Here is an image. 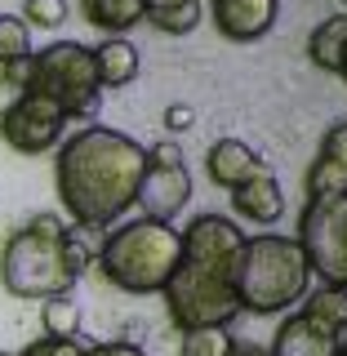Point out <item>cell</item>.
<instances>
[{"label": "cell", "instance_id": "cell-19", "mask_svg": "<svg viewBox=\"0 0 347 356\" xmlns=\"http://www.w3.org/2000/svg\"><path fill=\"white\" fill-rule=\"evenodd\" d=\"M303 316L307 321H316L321 330H330V334H347V289L343 285H325V289H307V298H303Z\"/></svg>", "mask_w": 347, "mask_h": 356}, {"label": "cell", "instance_id": "cell-28", "mask_svg": "<svg viewBox=\"0 0 347 356\" xmlns=\"http://www.w3.org/2000/svg\"><path fill=\"white\" fill-rule=\"evenodd\" d=\"M339 356H347V334H343V343H339Z\"/></svg>", "mask_w": 347, "mask_h": 356}, {"label": "cell", "instance_id": "cell-11", "mask_svg": "<svg viewBox=\"0 0 347 356\" xmlns=\"http://www.w3.org/2000/svg\"><path fill=\"white\" fill-rule=\"evenodd\" d=\"M276 9L281 0H214V27L223 40L250 44L276 27Z\"/></svg>", "mask_w": 347, "mask_h": 356}, {"label": "cell", "instance_id": "cell-6", "mask_svg": "<svg viewBox=\"0 0 347 356\" xmlns=\"http://www.w3.org/2000/svg\"><path fill=\"white\" fill-rule=\"evenodd\" d=\"M165 312L178 330H200V325H232L241 316L236 285L227 276H214L196 263H178L170 285L161 289Z\"/></svg>", "mask_w": 347, "mask_h": 356}, {"label": "cell", "instance_id": "cell-25", "mask_svg": "<svg viewBox=\"0 0 347 356\" xmlns=\"http://www.w3.org/2000/svg\"><path fill=\"white\" fill-rule=\"evenodd\" d=\"M89 348L81 339H36L22 356H85Z\"/></svg>", "mask_w": 347, "mask_h": 356}, {"label": "cell", "instance_id": "cell-14", "mask_svg": "<svg viewBox=\"0 0 347 356\" xmlns=\"http://www.w3.org/2000/svg\"><path fill=\"white\" fill-rule=\"evenodd\" d=\"M339 343H343L339 334L321 330L316 321L294 312V316H285V325H276V339L267 356H339Z\"/></svg>", "mask_w": 347, "mask_h": 356}, {"label": "cell", "instance_id": "cell-23", "mask_svg": "<svg viewBox=\"0 0 347 356\" xmlns=\"http://www.w3.org/2000/svg\"><path fill=\"white\" fill-rule=\"evenodd\" d=\"M236 343H232L227 325H200V330H183V348L178 356H232Z\"/></svg>", "mask_w": 347, "mask_h": 356}, {"label": "cell", "instance_id": "cell-8", "mask_svg": "<svg viewBox=\"0 0 347 356\" xmlns=\"http://www.w3.org/2000/svg\"><path fill=\"white\" fill-rule=\"evenodd\" d=\"M183 236V263H196L205 267V272L214 276H227L232 285H236V267H241V254H245V232L236 227L232 218L223 214H200L187 222V232H178Z\"/></svg>", "mask_w": 347, "mask_h": 356}, {"label": "cell", "instance_id": "cell-7", "mask_svg": "<svg viewBox=\"0 0 347 356\" xmlns=\"http://www.w3.org/2000/svg\"><path fill=\"white\" fill-rule=\"evenodd\" d=\"M294 241L303 245L312 276H321L325 285L347 289V192L307 200Z\"/></svg>", "mask_w": 347, "mask_h": 356}, {"label": "cell", "instance_id": "cell-24", "mask_svg": "<svg viewBox=\"0 0 347 356\" xmlns=\"http://www.w3.org/2000/svg\"><path fill=\"white\" fill-rule=\"evenodd\" d=\"M22 22L40 31H58L67 22V0H22Z\"/></svg>", "mask_w": 347, "mask_h": 356}, {"label": "cell", "instance_id": "cell-18", "mask_svg": "<svg viewBox=\"0 0 347 356\" xmlns=\"http://www.w3.org/2000/svg\"><path fill=\"white\" fill-rule=\"evenodd\" d=\"M307 58L316 67H325V72H334V76L343 72V58H347V14H334V18H325L316 31H312Z\"/></svg>", "mask_w": 347, "mask_h": 356}, {"label": "cell", "instance_id": "cell-21", "mask_svg": "<svg viewBox=\"0 0 347 356\" xmlns=\"http://www.w3.org/2000/svg\"><path fill=\"white\" fill-rule=\"evenodd\" d=\"M152 27L165 36H187L200 27V0H170V5H152L147 9Z\"/></svg>", "mask_w": 347, "mask_h": 356}, {"label": "cell", "instance_id": "cell-12", "mask_svg": "<svg viewBox=\"0 0 347 356\" xmlns=\"http://www.w3.org/2000/svg\"><path fill=\"white\" fill-rule=\"evenodd\" d=\"M205 170H209V178H214L218 187H227V192H236V187L254 183V178L272 174L267 161H263V152H254L250 143H241V138H218L214 147H209V156H205Z\"/></svg>", "mask_w": 347, "mask_h": 356}, {"label": "cell", "instance_id": "cell-10", "mask_svg": "<svg viewBox=\"0 0 347 356\" xmlns=\"http://www.w3.org/2000/svg\"><path fill=\"white\" fill-rule=\"evenodd\" d=\"M187 200H192V174H187V165H183V156H178V147L161 143V147L152 152L147 174H143L138 209H143V218L170 222V218H178V214L187 209Z\"/></svg>", "mask_w": 347, "mask_h": 356}, {"label": "cell", "instance_id": "cell-3", "mask_svg": "<svg viewBox=\"0 0 347 356\" xmlns=\"http://www.w3.org/2000/svg\"><path fill=\"white\" fill-rule=\"evenodd\" d=\"M183 263V236L174 222L129 218L103 236L98 267L120 294H161Z\"/></svg>", "mask_w": 347, "mask_h": 356}, {"label": "cell", "instance_id": "cell-2", "mask_svg": "<svg viewBox=\"0 0 347 356\" xmlns=\"http://www.w3.org/2000/svg\"><path fill=\"white\" fill-rule=\"evenodd\" d=\"M85 267H89V250L67 232V222L54 214H36L0 250V285L14 298L45 303V298L72 294Z\"/></svg>", "mask_w": 347, "mask_h": 356}, {"label": "cell", "instance_id": "cell-31", "mask_svg": "<svg viewBox=\"0 0 347 356\" xmlns=\"http://www.w3.org/2000/svg\"><path fill=\"white\" fill-rule=\"evenodd\" d=\"M0 356H14V352H0Z\"/></svg>", "mask_w": 347, "mask_h": 356}, {"label": "cell", "instance_id": "cell-15", "mask_svg": "<svg viewBox=\"0 0 347 356\" xmlns=\"http://www.w3.org/2000/svg\"><path fill=\"white\" fill-rule=\"evenodd\" d=\"M232 209H236L241 218H254L259 227H272V222L285 214V192L272 174L254 178V183H245V187L232 192Z\"/></svg>", "mask_w": 347, "mask_h": 356}, {"label": "cell", "instance_id": "cell-30", "mask_svg": "<svg viewBox=\"0 0 347 356\" xmlns=\"http://www.w3.org/2000/svg\"><path fill=\"white\" fill-rule=\"evenodd\" d=\"M339 76H343V81H347V58H343V72H339Z\"/></svg>", "mask_w": 347, "mask_h": 356}, {"label": "cell", "instance_id": "cell-5", "mask_svg": "<svg viewBox=\"0 0 347 356\" xmlns=\"http://www.w3.org/2000/svg\"><path fill=\"white\" fill-rule=\"evenodd\" d=\"M9 76H14V85L22 94L49 98L67 120L89 116V111L98 107V94H103V81H98V67H94V49L81 44V40L45 44L27 63L9 67Z\"/></svg>", "mask_w": 347, "mask_h": 356}, {"label": "cell", "instance_id": "cell-20", "mask_svg": "<svg viewBox=\"0 0 347 356\" xmlns=\"http://www.w3.org/2000/svg\"><path fill=\"white\" fill-rule=\"evenodd\" d=\"M40 325H45V339H76V334H81V303H76L72 294L45 298Z\"/></svg>", "mask_w": 347, "mask_h": 356}, {"label": "cell", "instance_id": "cell-17", "mask_svg": "<svg viewBox=\"0 0 347 356\" xmlns=\"http://www.w3.org/2000/svg\"><path fill=\"white\" fill-rule=\"evenodd\" d=\"M81 14L107 36H125L147 18V0H81Z\"/></svg>", "mask_w": 347, "mask_h": 356}, {"label": "cell", "instance_id": "cell-26", "mask_svg": "<svg viewBox=\"0 0 347 356\" xmlns=\"http://www.w3.org/2000/svg\"><path fill=\"white\" fill-rule=\"evenodd\" d=\"M192 125H196V111L187 103H170V107H165V129H170V134H183Z\"/></svg>", "mask_w": 347, "mask_h": 356}, {"label": "cell", "instance_id": "cell-29", "mask_svg": "<svg viewBox=\"0 0 347 356\" xmlns=\"http://www.w3.org/2000/svg\"><path fill=\"white\" fill-rule=\"evenodd\" d=\"M152 5H170V0H147V9H152Z\"/></svg>", "mask_w": 347, "mask_h": 356}, {"label": "cell", "instance_id": "cell-4", "mask_svg": "<svg viewBox=\"0 0 347 356\" xmlns=\"http://www.w3.org/2000/svg\"><path fill=\"white\" fill-rule=\"evenodd\" d=\"M312 289V267L307 254L294 236H276V232H263V236L245 241L241 267H236V298L241 312H254V316H281L307 298Z\"/></svg>", "mask_w": 347, "mask_h": 356}, {"label": "cell", "instance_id": "cell-27", "mask_svg": "<svg viewBox=\"0 0 347 356\" xmlns=\"http://www.w3.org/2000/svg\"><path fill=\"white\" fill-rule=\"evenodd\" d=\"M85 356H143V352L134 348V343H94Z\"/></svg>", "mask_w": 347, "mask_h": 356}, {"label": "cell", "instance_id": "cell-16", "mask_svg": "<svg viewBox=\"0 0 347 356\" xmlns=\"http://www.w3.org/2000/svg\"><path fill=\"white\" fill-rule=\"evenodd\" d=\"M94 67H98L103 89H120L138 76V49H134V40H125V36H107L94 49Z\"/></svg>", "mask_w": 347, "mask_h": 356}, {"label": "cell", "instance_id": "cell-22", "mask_svg": "<svg viewBox=\"0 0 347 356\" xmlns=\"http://www.w3.org/2000/svg\"><path fill=\"white\" fill-rule=\"evenodd\" d=\"M31 27L22 18H14V14H0V67H18V63H27L31 58Z\"/></svg>", "mask_w": 347, "mask_h": 356}, {"label": "cell", "instance_id": "cell-9", "mask_svg": "<svg viewBox=\"0 0 347 356\" xmlns=\"http://www.w3.org/2000/svg\"><path fill=\"white\" fill-rule=\"evenodd\" d=\"M63 125H67V116L49 103V98L22 94V89H18L14 103L0 111V138H5L18 156H40V152L58 147Z\"/></svg>", "mask_w": 347, "mask_h": 356}, {"label": "cell", "instance_id": "cell-1", "mask_svg": "<svg viewBox=\"0 0 347 356\" xmlns=\"http://www.w3.org/2000/svg\"><path fill=\"white\" fill-rule=\"evenodd\" d=\"M152 165V152L134 143L129 134L89 125L58 147L54 161V187L63 209L81 227H111L138 205L143 174Z\"/></svg>", "mask_w": 347, "mask_h": 356}, {"label": "cell", "instance_id": "cell-13", "mask_svg": "<svg viewBox=\"0 0 347 356\" xmlns=\"http://www.w3.org/2000/svg\"><path fill=\"white\" fill-rule=\"evenodd\" d=\"M343 192H347V120L330 125L325 143H321V156L307 170V200L343 196Z\"/></svg>", "mask_w": 347, "mask_h": 356}]
</instances>
